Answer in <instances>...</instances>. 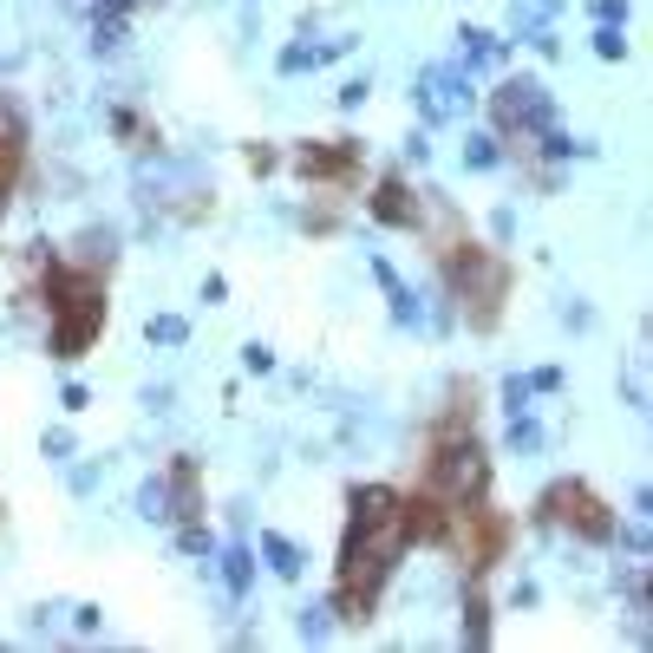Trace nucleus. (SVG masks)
Returning <instances> with one entry per match:
<instances>
[{
  "label": "nucleus",
  "mask_w": 653,
  "mask_h": 653,
  "mask_svg": "<svg viewBox=\"0 0 653 653\" xmlns=\"http://www.w3.org/2000/svg\"><path fill=\"white\" fill-rule=\"evenodd\" d=\"M484 484H491L484 451H477L464 432H457V444L444 438V444H438V457H432V497H438V504H477V497H484Z\"/></svg>",
  "instance_id": "obj_2"
},
{
  "label": "nucleus",
  "mask_w": 653,
  "mask_h": 653,
  "mask_svg": "<svg viewBox=\"0 0 653 653\" xmlns=\"http://www.w3.org/2000/svg\"><path fill=\"white\" fill-rule=\"evenodd\" d=\"M138 509H145L150 523H164L170 516V477H150L145 491H138Z\"/></svg>",
  "instance_id": "obj_12"
},
{
  "label": "nucleus",
  "mask_w": 653,
  "mask_h": 653,
  "mask_svg": "<svg viewBox=\"0 0 653 653\" xmlns=\"http://www.w3.org/2000/svg\"><path fill=\"white\" fill-rule=\"evenodd\" d=\"M464 105H471V92H464V73H444V66H438V73H425V78H419V112H425L432 125L457 118Z\"/></svg>",
  "instance_id": "obj_6"
},
{
  "label": "nucleus",
  "mask_w": 653,
  "mask_h": 653,
  "mask_svg": "<svg viewBox=\"0 0 653 653\" xmlns=\"http://www.w3.org/2000/svg\"><path fill=\"white\" fill-rule=\"evenodd\" d=\"M354 145L347 150H301V177H354Z\"/></svg>",
  "instance_id": "obj_8"
},
{
  "label": "nucleus",
  "mask_w": 653,
  "mask_h": 653,
  "mask_svg": "<svg viewBox=\"0 0 653 653\" xmlns=\"http://www.w3.org/2000/svg\"><path fill=\"white\" fill-rule=\"evenodd\" d=\"M543 509H549V523H569V529L588 536V543H614V509L601 504L588 484H556Z\"/></svg>",
  "instance_id": "obj_4"
},
{
  "label": "nucleus",
  "mask_w": 653,
  "mask_h": 653,
  "mask_svg": "<svg viewBox=\"0 0 653 653\" xmlns=\"http://www.w3.org/2000/svg\"><path fill=\"white\" fill-rule=\"evenodd\" d=\"M20 145H27V118H20V105H13V98H0V157L13 164Z\"/></svg>",
  "instance_id": "obj_9"
},
{
  "label": "nucleus",
  "mask_w": 653,
  "mask_h": 653,
  "mask_svg": "<svg viewBox=\"0 0 653 653\" xmlns=\"http://www.w3.org/2000/svg\"><path fill=\"white\" fill-rule=\"evenodd\" d=\"M105 320V301H98V282L85 268H53V354L60 360H78L92 347Z\"/></svg>",
  "instance_id": "obj_1"
},
{
  "label": "nucleus",
  "mask_w": 653,
  "mask_h": 653,
  "mask_svg": "<svg viewBox=\"0 0 653 653\" xmlns=\"http://www.w3.org/2000/svg\"><path fill=\"white\" fill-rule=\"evenodd\" d=\"M444 275H451V294L471 307V320L491 327V314H497V301H504V262L484 255V249H457V255L444 262Z\"/></svg>",
  "instance_id": "obj_3"
},
{
  "label": "nucleus",
  "mask_w": 653,
  "mask_h": 653,
  "mask_svg": "<svg viewBox=\"0 0 653 653\" xmlns=\"http://www.w3.org/2000/svg\"><path fill=\"white\" fill-rule=\"evenodd\" d=\"M249 581H255V562H249V549H222V588L242 601L249 594Z\"/></svg>",
  "instance_id": "obj_10"
},
{
  "label": "nucleus",
  "mask_w": 653,
  "mask_h": 653,
  "mask_svg": "<svg viewBox=\"0 0 653 653\" xmlns=\"http://www.w3.org/2000/svg\"><path fill=\"white\" fill-rule=\"evenodd\" d=\"M471 164H477V170L497 164V138H471Z\"/></svg>",
  "instance_id": "obj_13"
},
{
  "label": "nucleus",
  "mask_w": 653,
  "mask_h": 653,
  "mask_svg": "<svg viewBox=\"0 0 653 653\" xmlns=\"http://www.w3.org/2000/svg\"><path fill=\"white\" fill-rule=\"evenodd\" d=\"M372 217L386 222V229H419V197H412V183H406V177H386L379 197H372Z\"/></svg>",
  "instance_id": "obj_7"
},
{
  "label": "nucleus",
  "mask_w": 653,
  "mask_h": 653,
  "mask_svg": "<svg viewBox=\"0 0 653 653\" xmlns=\"http://www.w3.org/2000/svg\"><path fill=\"white\" fill-rule=\"evenodd\" d=\"M262 556H268V569H275V576H301V556H294V543L288 536H262Z\"/></svg>",
  "instance_id": "obj_11"
},
{
  "label": "nucleus",
  "mask_w": 653,
  "mask_h": 653,
  "mask_svg": "<svg viewBox=\"0 0 653 653\" xmlns=\"http://www.w3.org/2000/svg\"><path fill=\"white\" fill-rule=\"evenodd\" d=\"M497 125H504L509 138H523L529 125H549V98H543L536 78H509L504 92H497Z\"/></svg>",
  "instance_id": "obj_5"
}]
</instances>
